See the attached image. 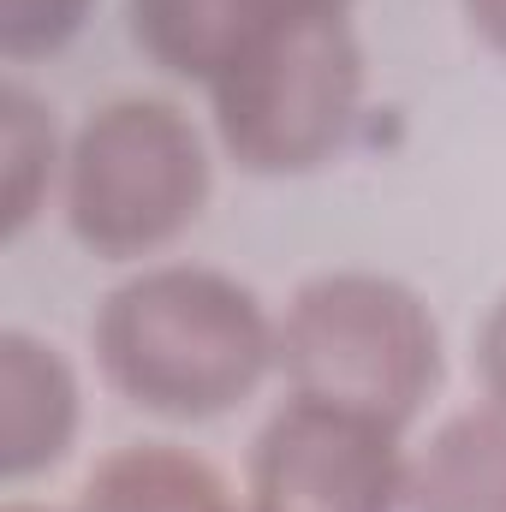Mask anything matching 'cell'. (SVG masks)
<instances>
[{
    "instance_id": "obj_8",
    "label": "cell",
    "mask_w": 506,
    "mask_h": 512,
    "mask_svg": "<svg viewBox=\"0 0 506 512\" xmlns=\"http://www.w3.org/2000/svg\"><path fill=\"white\" fill-rule=\"evenodd\" d=\"M411 512H506V405L459 411L405 483Z\"/></svg>"
},
{
    "instance_id": "obj_15",
    "label": "cell",
    "mask_w": 506,
    "mask_h": 512,
    "mask_svg": "<svg viewBox=\"0 0 506 512\" xmlns=\"http://www.w3.org/2000/svg\"><path fill=\"white\" fill-rule=\"evenodd\" d=\"M6 512H42V507H6Z\"/></svg>"
},
{
    "instance_id": "obj_7",
    "label": "cell",
    "mask_w": 506,
    "mask_h": 512,
    "mask_svg": "<svg viewBox=\"0 0 506 512\" xmlns=\"http://www.w3.org/2000/svg\"><path fill=\"white\" fill-rule=\"evenodd\" d=\"M126 12L137 48L161 72L197 84H215L268 24L298 18L280 0H131Z\"/></svg>"
},
{
    "instance_id": "obj_10",
    "label": "cell",
    "mask_w": 506,
    "mask_h": 512,
    "mask_svg": "<svg viewBox=\"0 0 506 512\" xmlns=\"http://www.w3.org/2000/svg\"><path fill=\"white\" fill-rule=\"evenodd\" d=\"M48 179H54V126L24 90H6L0 96V227L6 239L30 227L36 203L48 197Z\"/></svg>"
},
{
    "instance_id": "obj_4",
    "label": "cell",
    "mask_w": 506,
    "mask_h": 512,
    "mask_svg": "<svg viewBox=\"0 0 506 512\" xmlns=\"http://www.w3.org/2000/svg\"><path fill=\"white\" fill-rule=\"evenodd\" d=\"M209 203L197 126L155 96H120L72 137L66 221L96 256H149L173 245Z\"/></svg>"
},
{
    "instance_id": "obj_5",
    "label": "cell",
    "mask_w": 506,
    "mask_h": 512,
    "mask_svg": "<svg viewBox=\"0 0 506 512\" xmlns=\"http://www.w3.org/2000/svg\"><path fill=\"white\" fill-rule=\"evenodd\" d=\"M399 429L292 393L251 453V512H393L405 501Z\"/></svg>"
},
{
    "instance_id": "obj_3",
    "label": "cell",
    "mask_w": 506,
    "mask_h": 512,
    "mask_svg": "<svg viewBox=\"0 0 506 512\" xmlns=\"http://www.w3.org/2000/svg\"><path fill=\"white\" fill-rule=\"evenodd\" d=\"M215 131L251 173H310L358 120L364 54L340 12H298L256 36L209 84Z\"/></svg>"
},
{
    "instance_id": "obj_13",
    "label": "cell",
    "mask_w": 506,
    "mask_h": 512,
    "mask_svg": "<svg viewBox=\"0 0 506 512\" xmlns=\"http://www.w3.org/2000/svg\"><path fill=\"white\" fill-rule=\"evenodd\" d=\"M465 12H471V24H477V36L506 54V0H465Z\"/></svg>"
},
{
    "instance_id": "obj_2",
    "label": "cell",
    "mask_w": 506,
    "mask_h": 512,
    "mask_svg": "<svg viewBox=\"0 0 506 512\" xmlns=\"http://www.w3.org/2000/svg\"><path fill=\"white\" fill-rule=\"evenodd\" d=\"M280 364L304 399L399 429L441 382V328L429 304L387 274H322L280 322Z\"/></svg>"
},
{
    "instance_id": "obj_1",
    "label": "cell",
    "mask_w": 506,
    "mask_h": 512,
    "mask_svg": "<svg viewBox=\"0 0 506 512\" xmlns=\"http://www.w3.org/2000/svg\"><path fill=\"white\" fill-rule=\"evenodd\" d=\"M96 358L114 393L155 417L203 423L251 399L280 358V328L215 268H149L96 316Z\"/></svg>"
},
{
    "instance_id": "obj_6",
    "label": "cell",
    "mask_w": 506,
    "mask_h": 512,
    "mask_svg": "<svg viewBox=\"0 0 506 512\" xmlns=\"http://www.w3.org/2000/svg\"><path fill=\"white\" fill-rule=\"evenodd\" d=\"M78 435V382L66 358L30 334H0V471L12 483L66 459Z\"/></svg>"
},
{
    "instance_id": "obj_9",
    "label": "cell",
    "mask_w": 506,
    "mask_h": 512,
    "mask_svg": "<svg viewBox=\"0 0 506 512\" xmlns=\"http://www.w3.org/2000/svg\"><path fill=\"white\" fill-rule=\"evenodd\" d=\"M78 512H233L227 507V483L179 447H120L108 453L90 483Z\"/></svg>"
},
{
    "instance_id": "obj_14",
    "label": "cell",
    "mask_w": 506,
    "mask_h": 512,
    "mask_svg": "<svg viewBox=\"0 0 506 512\" xmlns=\"http://www.w3.org/2000/svg\"><path fill=\"white\" fill-rule=\"evenodd\" d=\"M286 12H346V0H280Z\"/></svg>"
},
{
    "instance_id": "obj_11",
    "label": "cell",
    "mask_w": 506,
    "mask_h": 512,
    "mask_svg": "<svg viewBox=\"0 0 506 512\" xmlns=\"http://www.w3.org/2000/svg\"><path fill=\"white\" fill-rule=\"evenodd\" d=\"M84 12H90V0H0V48L12 60L54 54L84 24Z\"/></svg>"
},
{
    "instance_id": "obj_12",
    "label": "cell",
    "mask_w": 506,
    "mask_h": 512,
    "mask_svg": "<svg viewBox=\"0 0 506 512\" xmlns=\"http://www.w3.org/2000/svg\"><path fill=\"white\" fill-rule=\"evenodd\" d=\"M477 370H483V382H489V399L506 405V298L489 310V322H483V334H477Z\"/></svg>"
}]
</instances>
